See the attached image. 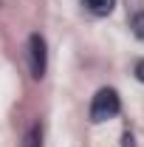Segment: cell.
Listing matches in <instances>:
<instances>
[{
  "mask_svg": "<svg viewBox=\"0 0 144 147\" xmlns=\"http://www.w3.org/2000/svg\"><path fill=\"white\" fill-rule=\"evenodd\" d=\"M119 110H122L119 93L113 91V88H99L96 96H93V102H90V122H96V125L99 122H108Z\"/></svg>",
  "mask_w": 144,
  "mask_h": 147,
  "instance_id": "cell-1",
  "label": "cell"
},
{
  "mask_svg": "<svg viewBox=\"0 0 144 147\" xmlns=\"http://www.w3.org/2000/svg\"><path fill=\"white\" fill-rule=\"evenodd\" d=\"M28 65H31V76L42 79L45 68H48V51H45V40L40 34L28 37Z\"/></svg>",
  "mask_w": 144,
  "mask_h": 147,
  "instance_id": "cell-2",
  "label": "cell"
},
{
  "mask_svg": "<svg viewBox=\"0 0 144 147\" xmlns=\"http://www.w3.org/2000/svg\"><path fill=\"white\" fill-rule=\"evenodd\" d=\"M82 6L88 9L90 14H96V17H108L110 11L116 9V0H82Z\"/></svg>",
  "mask_w": 144,
  "mask_h": 147,
  "instance_id": "cell-3",
  "label": "cell"
},
{
  "mask_svg": "<svg viewBox=\"0 0 144 147\" xmlns=\"http://www.w3.org/2000/svg\"><path fill=\"white\" fill-rule=\"evenodd\" d=\"M26 147H42V127L40 125H31L28 136H26Z\"/></svg>",
  "mask_w": 144,
  "mask_h": 147,
  "instance_id": "cell-4",
  "label": "cell"
},
{
  "mask_svg": "<svg viewBox=\"0 0 144 147\" xmlns=\"http://www.w3.org/2000/svg\"><path fill=\"white\" fill-rule=\"evenodd\" d=\"M130 28H133V34L139 37V40H144V11H136V14H133Z\"/></svg>",
  "mask_w": 144,
  "mask_h": 147,
  "instance_id": "cell-5",
  "label": "cell"
},
{
  "mask_svg": "<svg viewBox=\"0 0 144 147\" xmlns=\"http://www.w3.org/2000/svg\"><path fill=\"white\" fill-rule=\"evenodd\" d=\"M133 74H136V79H139V82H144V59H139V62H136Z\"/></svg>",
  "mask_w": 144,
  "mask_h": 147,
  "instance_id": "cell-6",
  "label": "cell"
}]
</instances>
